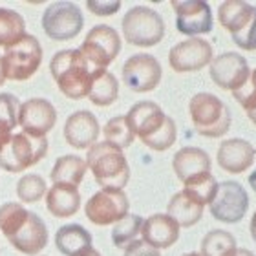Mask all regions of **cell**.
<instances>
[{"label": "cell", "mask_w": 256, "mask_h": 256, "mask_svg": "<svg viewBox=\"0 0 256 256\" xmlns=\"http://www.w3.org/2000/svg\"><path fill=\"white\" fill-rule=\"evenodd\" d=\"M88 10L97 16H110L114 13H118L121 8L119 0H88L86 2Z\"/></svg>", "instance_id": "e575fe53"}, {"label": "cell", "mask_w": 256, "mask_h": 256, "mask_svg": "<svg viewBox=\"0 0 256 256\" xmlns=\"http://www.w3.org/2000/svg\"><path fill=\"white\" fill-rule=\"evenodd\" d=\"M48 154V139L35 138L30 134H11L0 143V168L8 172H24L30 166L46 158Z\"/></svg>", "instance_id": "5b68a950"}, {"label": "cell", "mask_w": 256, "mask_h": 256, "mask_svg": "<svg viewBox=\"0 0 256 256\" xmlns=\"http://www.w3.org/2000/svg\"><path fill=\"white\" fill-rule=\"evenodd\" d=\"M102 134H104V141L106 143L114 144V146H118L121 150L130 146L134 143V139H136L124 116H118V118L110 119L104 124V128H102Z\"/></svg>", "instance_id": "4dcf8cb0"}, {"label": "cell", "mask_w": 256, "mask_h": 256, "mask_svg": "<svg viewBox=\"0 0 256 256\" xmlns=\"http://www.w3.org/2000/svg\"><path fill=\"white\" fill-rule=\"evenodd\" d=\"M246 114H247V118L251 119L252 123H254V124H256V106H254V108H252V110H249V112H246Z\"/></svg>", "instance_id": "b9f144b4"}, {"label": "cell", "mask_w": 256, "mask_h": 256, "mask_svg": "<svg viewBox=\"0 0 256 256\" xmlns=\"http://www.w3.org/2000/svg\"><path fill=\"white\" fill-rule=\"evenodd\" d=\"M249 84L252 86V90L256 92V68L251 72V75H249Z\"/></svg>", "instance_id": "f35d334b"}, {"label": "cell", "mask_w": 256, "mask_h": 256, "mask_svg": "<svg viewBox=\"0 0 256 256\" xmlns=\"http://www.w3.org/2000/svg\"><path fill=\"white\" fill-rule=\"evenodd\" d=\"M86 166L92 170L96 182L102 188L123 190L130 180V166L123 150L114 144L102 143L92 144L86 154Z\"/></svg>", "instance_id": "277c9868"}, {"label": "cell", "mask_w": 256, "mask_h": 256, "mask_svg": "<svg viewBox=\"0 0 256 256\" xmlns=\"http://www.w3.org/2000/svg\"><path fill=\"white\" fill-rule=\"evenodd\" d=\"M20 102L11 94H0V143L11 136V130L18 124Z\"/></svg>", "instance_id": "1f68e13d"}, {"label": "cell", "mask_w": 256, "mask_h": 256, "mask_svg": "<svg viewBox=\"0 0 256 256\" xmlns=\"http://www.w3.org/2000/svg\"><path fill=\"white\" fill-rule=\"evenodd\" d=\"M203 205L200 200L192 196L188 190H180L176 192L174 196L170 198V202H168V207H166V214L170 216L178 225H180V229L182 227H192V225H196L203 216Z\"/></svg>", "instance_id": "7402d4cb"}, {"label": "cell", "mask_w": 256, "mask_h": 256, "mask_svg": "<svg viewBox=\"0 0 256 256\" xmlns=\"http://www.w3.org/2000/svg\"><path fill=\"white\" fill-rule=\"evenodd\" d=\"M128 208H130V202L123 190L102 188L86 202L84 214L94 225L106 227L121 222L128 214Z\"/></svg>", "instance_id": "7c38bea8"}, {"label": "cell", "mask_w": 256, "mask_h": 256, "mask_svg": "<svg viewBox=\"0 0 256 256\" xmlns=\"http://www.w3.org/2000/svg\"><path fill=\"white\" fill-rule=\"evenodd\" d=\"M208 74L216 86L224 90L236 92L249 79L251 68L244 55L236 52H227V54L214 57L212 62L208 64Z\"/></svg>", "instance_id": "2e32d148"}, {"label": "cell", "mask_w": 256, "mask_h": 256, "mask_svg": "<svg viewBox=\"0 0 256 256\" xmlns=\"http://www.w3.org/2000/svg\"><path fill=\"white\" fill-rule=\"evenodd\" d=\"M232 256H254V252H251L249 249H236Z\"/></svg>", "instance_id": "74e56055"}, {"label": "cell", "mask_w": 256, "mask_h": 256, "mask_svg": "<svg viewBox=\"0 0 256 256\" xmlns=\"http://www.w3.org/2000/svg\"><path fill=\"white\" fill-rule=\"evenodd\" d=\"M55 82L68 99L88 97L92 82L104 70H97L88 62L80 50H62L55 54L50 62Z\"/></svg>", "instance_id": "3957f363"}, {"label": "cell", "mask_w": 256, "mask_h": 256, "mask_svg": "<svg viewBox=\"0 0 256 256\" xmlns=\"http://www.w3.org/2000/svg\"><path fill=\"white\" fill-rule=\"evenodd\" d=\"M82 256H101V252L96 251V249H90V251L86 252V254H82Z\"/></svg>", "instance_id": "7bdbcfd3"}, {"label": "cell", "mask_w": 256, "mask_h": 256, "mask_svg": "<svg viewBox=\"0 0 256 256\" xmlns=\"http://www.w3.org/2000/svg\"><path fill=\"white\" fill-rule=\"evenodd\" d=\"M84 26V18L79 6L72 2H54L42 15V30L54 40L75 38Z\"/></svg>", "instance_id": "30bf717a"}, {"label": "cell", "mask_w": 256, "mask_h": 256, "mask_svg": "<svg viewBox=\"0 0 256 256\" xmlns=\"http://www.w3.org/2000/svg\"><path fill=\"white\" fill-rule=\"evenodd\" d=\"M79 50L92 66H96L97 70H106L121 52V37L114 28L99 24L88 32Z\"/></svg>", "instance_id": "9c48e42d"}, {"label": "cell", "mask_w": 256, "mask_h": 256, "mask_svg": "<svg viewBox=\"0 0 256 256\" xmlns=\"http://www.w3.org/2000/svg\"><path fill=\"white\" fill-rule=\"evenodd\" d=\"M218 165L229 174L246 172L256 160V148L249 141L240 138L225 139L218 148Z\"/></svg>", "instance_id": "d6986e66"}, {"label": "cell", "mask_w": 256, "mask_h": 256, "mask_svg": "<svg viewBox=\"0 0 256 256\" xmlns=\"http://www.w3.org/2000/svg\"><path fill=\"white\" fill-rule=\"evenodd\" d=\"M92 234L79 224L62 225L55 234V247L64 256H82L94 249Z\"/></svg>", "instance_id": "603a6c76"}, {"label": "cell", "mask_w": 256, "mask_h": 256, "mask_svg": "<svg viewBox=\"0 0 256 256\" xmlns=\"http://www.w3.org/2000/svg\"><path fill=\"white\" fill-rule=\"evenodd\" d=\"M101 126L97 123V118L88 110H79L72 114L64 124V139L70 146L77 150L90 148L97 143Z\"/></svg>", "instance_id": "ac0fdd59"}, {"label": "cell", "mask_w": 256, "mask_h": 256, "mask_svg": "<svg viewBox=\"0 0 256 256\" xmlns=\"http://www.w3.org/2000/svg\"><path fill=\"white\" fill-rule=\"evenodd\" d=\"M0 230L22 254L35 256L48 246L46 224L20 203L10 202L0 207Z\"/></svg>", "instance_id": "6da1fadb"}, {"label": "cell", "mask_w": 256, "mask_h": 256, "mask_svg": "<svg viewBox=\"0 0 256 256\" xmlns=\"http://www.w3.org/2000/svg\"><path fill=\"white\" fill-rule=\"evenodd\" d=\"M144 220L138 214H126L121 222L114 225L112 229V242L118 249H126L132 242L138 240L141 234V227H143Z\"/></svg>", "instance_id": "f546056e"}, {"label": "cell", "mask_w": 256, "mask_h": 256, "mask_svg": "<svg viewBox=\"0 0 256 256\" xmlns=\"http://www.w3.org/2000/svg\"><path fill=\"white\" fill-rule=\"evenodd\" d=\"M236 247L234 236L224 229H214L205 234L202 240V254L203 256H232Z\"/></svg>", "instance_id": "f1b7e54d"}, {"label": "cell", "mask_w": 256, "mask_h": 256, "mask_svg": "<svg viewBox=\"0 0 256 256\" xmlns=\"http://www.w3.org/2000/svg\"><path fill=\"white\" fill-rule=\"evenodd\" d=\"M180 238V225L168 214H152L143 222L141 240H144L154 249H168Z\"/></svg>", "instance_id": "44dd1931"}, {"label": "cell", "mask_w": 256, "mask_h": 256, "mask_svg": "<svg viewBox=\"0 0 256 256\" xmlns=\"http://www.w3.org/2000/svg\"><path fill=\"white\" fill-rule=\"evenodd\" d=\"M172 168L176 172L178 180L183 185H187L198 178L210 174L212 163H210V158L205 150L198 148V146H185L174 154Z\"/></svg>", "instance_id": "ffe728a7"}, {"label": "cell", "mask_w": 256, "mask_h": 256, "mask_svg": "<svg viewBox=\"0 0 256 256\" xmlns=\"http://www.w3.org/2000/svg\"><path fill=\"white\" fill-rule=\"evenodd\" d=\"M57 110L48 99L33 97L18 106V126L24 134L35 138H46V134L55 126Z\"/></svg>", "instance_id": "e0dca14e"}, {"label": "cell", "mask_w": 256, "mask_h": 256, "mask_svg": "<svg viewBox=\"0 0 256 256\" xmlns=\"http://www.w3.org/2000/svg\"><path fill=\"white\" fill-rule=\"evenodd\" d=\"M172 10L176 11L178 32L187 37H198L212 30V11L203 0H172Z\"/></svg>", "instance_id": "9a60e30c"}, {"label": "cell", "mask_w": 256, "mask_h": 256, "mask_svg": "<svg viewBox=\"0 0 256 256\" xmlns=\"http://www.w3.org/2000/svg\"><path fill=\"white\" fill-rule=\"evenodd\" d=\"M123 256H161V252L152 246H148L144 240H136L124 249Z\"/></svg>", "instance_id": "d590c367"}, {"label": "cell", "mask_w": 256, "mask_h": 256, "mask_svg": "<svg viewBox=\"0 0 256 256\" xmlns=\"http://www.w3.org/2000/svg\"><path fill=\"white\" fill-rule=\"evenodd\" d=\"M161 64L150 54H136L123 64V82L136 94H144L158 88L161 80Z\"/></svg>", "instance_id": "4fadbf2b"}, {"label": "cell", "mask_w": 256, "mask_h": 256, "mask_svg": "<svg viewBox=\"0 0 256 256\" xmlns=\"http://www.w3.org/2000/svg\"><path fill=\"white\" fill-rule=\"evenodd\" d=\"M247 180H249V185H251V188L256 192V170H252V174L247 178Z\"/></svg>", "instance_id": "ab89813d"}, {"label": "cell", "mask_w": 256, "mask_h": 256, "mask_svg": "<svg viewBox=\"0 0 256 256\" xmlns=\"http://www.w3.org/2000/svg\"><path fill=\"white\" fill-rule=\"evenodd\" d=\"M192 124L203 138H222L230 128V110L220 97L200 92L188 102Z\"/></svg>", "instance_id": "8992f818"}, {"label": "cell", "mask_w": 256, "mask_h": 256, "mask_svg": "<svg viewBox=\"0 0 256 256\" xmlns=\"http://www.w3.org/2000/svg\"><path fill=\"white\" fill-rule=\"evenodd\" d=\"M26 35V20L20 13L0 8V48H10Z\"/></svg>", "instance_id": "4316f807"}, {"label": "cell", "mask_w": 256, "mask_h": 256, "mask_svg": "<svg viewBox=\"0 0 256 256\" xmlns=\"http://www.w3.org/2000/svg\"><path fill=\"white\" fill-rule=\"evenodd\" d=\"M249 232H251L252 240L256 242V210H254V214H252V218H251V224H249Z\"/></svg>", "instance_id": "8d00e7d4"}, {"label": "cell", "mask_w": 256, "mask_h": 256, "mask_svg": "<svg viewBox=\"0 0 256 256\" xmlns=\"http://www.w3.org/2000/svg\"><path fill=\"white\" fill-rule=\"evenodd\" d=\"M249 208V196L238 182L218 183L216 194L208 205V210L222 224H238Z\"/></svg>", "instance_id": "8fae6325"}, {"label": "cell", "mask_w": 256, "mask_h": 256, "mask_svg": "<svg viewBox=\"0 0 256 256\" xmlns=\"http://www.w3.org/2000/svg\"><path fill=\"white\" fill-rule=\"evenodd\" d=\"M6 82V74H4V64H2V57H0V86Z\"/></svg>", "instance_id": "60d3db41"}, {"label": "cell", "mask_w": 256, "mask_h": 256, "mask_svg": "<svg viewBox=\"0 0 256 256\" xmlns=\"http://www.w3.org/2000/svg\"><path fill=\"white\" fill-rule=\"evenodd\" d=\"M232 40L238 48L247 50V52H256V8L249 24L238 35H232Z\"/></svg>", "instance_id": "836d02e7"}, {"label": "cell", "mask_w": 256, "mask_h": 256, "mask_svg": "<svg viewBox=\"0 0 256 256\" xmlns=\"http://www.w3.org/2000/svg\"><path fill=\"white\" fill-rule=\"evenodd\" d=\"M42 62V48L37 37L24 35L13 46L6 48L2 55L6 79L11 80H28L37 74L38 66Z\"/></svg>", "instance_id": "ba28073f"}, {"label": "cell", "mask_w": 256, "mask_h": 256, "mask_svg": "<svg viewBox=\"0 0 256 256\" xmlns=\"http://www.w3.org/2000/svg\"><path fill=\"white\" fill-rule=\"evenodd\" d=\"M183 256H203V254H202V252H194V251H192V252H185Z\"/></svg>", "instance_id": "ee69618b"}, {"label": "cell", "mask_w": 256, "mask_h": 256, "mask_svg": "<svg viewBox=\"0 0 256 256\" xmlns=\"http://www.w3.org/2000/svg\"><path fill=\"white\" fill-rule=\"evenodd\" d=\"M123 35L132 46L152 48L165 37V20L152 8L136 6L123 18Z\"/></svg>", "instance_id": "52a82bcc"}, {"label": "cell", "mask_w": 256, "mask_h": 256, "mask_svg": "<svg viewBox=\"0 0 256 256\" xmlns=\"http://www.w3.org/2000/svg\"><path fill=\"white\" fill-rule=\"evenodd\" d=\"M254 8L256 6L247 4L244 0H227L224 4H220L218 20L232 37V35H238L249 24L252 13H254Z\"/></svg>", "instance_id": "d4e9b609"}, {"label": "cell", "mask_w": 256, "mask_h": 256, "mask_svg": "<svg viewBox=\"0 0 256 256\" xmlns=\"http://www.w3.org/2000/svg\"><path fill=\"white\" fill-rule=\"evenodd\" d=\"M212 46L208 40L200 37H192L178 42L168 52V64L178 74L198 72L212 62Z\"/></svg>", "instance_id": "5bb4252c"}, {"label": "cell", "mask_w": 256, "mask_h": 256, "mask_svg": "<svg viewBox=\"0 0 256 256\" xmlns=\"http://www.w3.org/2000/svg\"><path fill=\"white\" fill-rule=\"evenodd\" d=\"M48 192L46 182L38 174H26L16 183V196L24 203H37L40 202Z\"/></svg>", "instance_id": "d6a6232c"}, {"label": "cell", "mask_w": 256, "mask_h": 256, "mask_svg": "<svg viewBox=\"0 0 256 256\" xmlns=\"http://www.w3.org/2000/svg\"><path fill=\"white\" fill-rule=\"evenodd\" d=\"M46 207L55 218H70L80 208L79 188L72 185H54L46 192Z\"/></svg>", "instance_id": "cb8c5ba5"}, {"label": "cell", "mask_w": 256, "mask_h": 256, "mask_svg": "<svg viewBox=\"0 0 256 256\" xmlns=\"http://www.w3.org/2000/svg\"><path fill=\"white\" fill-rule=\"evenodd\" d=\"M118 96H119V80L116 79V75L104 70L92 82L88 99L94 104H97V106H110V104L116 102Z\"/></svg>", "instance_id": "83f0119b"}, {"label": "cell", "mask_w": 256, "mask_h": 256, "mask_svg": "<svg viewBox=\"0 0 256 256\" xmlns=\"http://www.w3.org/2000/svg\"><path fill=\"white\" fill-rule=\"evenodd\" d=\"M136 138L156 152H165L176 143V123L154 101L136 102L124 116Z\"/></svg>", "instance_id": "7a4b0ae2"}, {"label": "cell", "mask_w": 256, "mask_h": 256, "mask_svg": "<svg viewBox=\"0 0 256 256\" xmlns=\"http://www.w3.org/2000/svg\"><path fill=\"white\" fill-rule=\"evenodd\" d=\"M86 170H88V166L82 158L72 154L62 156L55 161L50 180L54 182V185H72V187L79 188V185L84 180Z\"/></svg>", "instance_id": "484cf974"}]
</instances>
